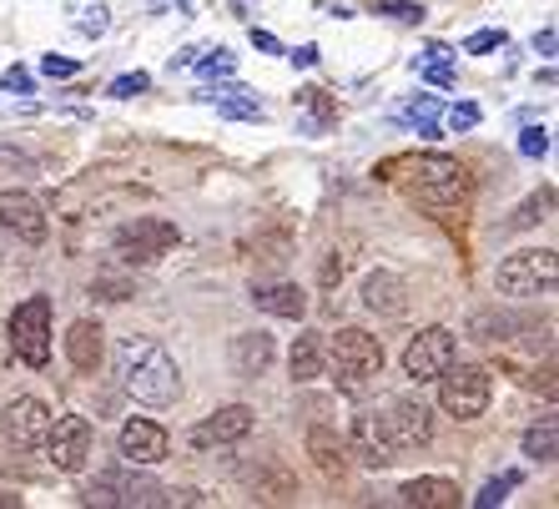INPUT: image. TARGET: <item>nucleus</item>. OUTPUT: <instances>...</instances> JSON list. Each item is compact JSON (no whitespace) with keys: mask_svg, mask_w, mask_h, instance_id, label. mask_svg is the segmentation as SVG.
I'll list each match as a JSON object with an SVG mask.
<instances>
[{"mask_svg":"<svg viewBox=\"0 0 559 509\" xmlns=\"http://www.w3.org/2000/svg\"><path fill=\"white\" fill-rule=\"evenodd\" d=\"M0 171H11V177H36L40 162L31 152H15V146H0Z\"/></svg>","mask_w":559,"mask_h":509,"instance_id":"nucleus-31","label":"nucleus"},{"mask_svg":"<svg viewBox=\"0 0 559 509\" xmlns=\"http://www.w3.org/2000/svg\"><path fill=\"white\" fill-rule=\"evenodd\" d=\"M273 358H277V343H273V333H233V343H227V364H233V374L237 379H262L267 368H273Z\"/></svg>","mask_w":559,"mask_h":509,"instance_id":"nucleus-16","label":"nucleus"},{"mask_svg":"<svg viewBox=\"0 0 559 509\" xmlns=\"http://www.w3.org/2000/svg\"><path fill=\"white\" fill-rule=\"evenodd\" d=\"M499 46H504V31H474V36L464 40L468 56H489V51H499Z\"/></svg>","mask_w":559,"mask_h":509,"instance_id":"nucleus-34","label":"nucleus"},{"mask_svg":"<svg viewBox=\"0 0 559 509\" xmlns=\"http://www.w3.org/2000/svg\"><path fill=\"white\" fill-rule=\"evenodd\" d=\"M197 71H202V76H233V71H237V56L233 51L202 56V61H197Z\"/></svg>","mask_w":559,"mask_h":509,"instance_id":"nucleus-35","label":"nucleus"},{"mask_svg":"<svg viewBox=\"0 0 559 509\" xmlns=\"http://www.w3.org/2000/svg\"><path fill=\"white\" fill-rule=\"evenodd\" d=\"M92 418L86 414H61L46 424V439H40V449H46V459H51V470L61 474H81L86 470V459H92Z\"/></svg>","mask_w":559,"mask_h":509,"instance_id":"nucleus-8","label":"nucleus"},{"mask_svg":"<svg viewBox=\"0 0 559 509\" xmlns=\"http://www.w3.org/2000/svg\"><path fill=\"white\" fill-rule=\"evenodd\" d=\"M308 454L323 480H343V474H348V439H338V434L323 429V424L308 429Z\"/></svg>","mask_w":559,"mask_h":509,"instance_id":"nucleus-19","label":"nucleus"},{"mask_svg":"<svg viewBox=\"0 0 559 509\" xmlns=\"http://www.w3.org/2000/svg\"><path fill=\"white\" fill-rule=\"evenodd\" d=\"M46 424H51V409H46V399H36V393H15L11 404L0 409V439L11 449H40Z\"/></svg>","mask_w":559,"mask_h":509,"instance_id":"nucleus-10","label":"nucleus"},{"mask_svg":"<svg viewBox=\"0 0 559 509\" xmlns=\"http://www.w3.org/2000/svg\"><path fill=\"white\" fill-rule=\"evenodd\" d=\"M117 383L142 409H171L182 393V368L167 348L146 333H127L117 343Z\"/></svg>","mask_w":559,"mask_h":509,"instance_id":"nucleus-1","label":"nucleus"},{"mask_svg":"<svg viewBox=\"0 0 559 509\" xmlns=\"http://www.w3.org/2000/svg\"><path fill=\"white\" fill-rule=\"evenodd\" d=\"M424 76H429L433 86H449V81H454V76H449V66H439V61H429V66H424Z\"/></svg>","mask_w":559,"mask_h":509,"instance_id":"nucleus-41","label":"nucleus"},{"mask_svg":"<svg viewBox=\"0 0 559 509\" xmlns=\"http://www.w3.org/2000/svg\"><path fill=\"white\" fill-rule=\"evenodd\" d=\"M102 323H92V318H76V323L66 328V358H71V368H81V374H96L102 368Z\"/></svg>","mask_w":559,"mask_h":509,"instance_id":"nucleus-18","label":"nucleus"},{"mask_svg":"<svg viewBox=\"0 0 559 509\" xmlns=\"http://www.w3.org/2000/svg\"><path fill=\"white\" fill-rule=\"evenodd\" d=\"M117 449H121L127 464H162L167 449H171V439H167V429H162L156 418H127L121 434H117Z\"/></svg>","mask_w":559,"mask_h":509,"instance_id":"nucleus-13","label":"nucleus"},{"mask_svg":"<svg viewBox=\"0 0 559 509\" xmlns=\"http://www.w3.org/2000/svg\"><path fill=\"white\" fill-rule=\"evenodd\" d=\"M106 26H111V21H106V11H102V5H96L92 15H81V36H102Z\"/></svg>","mask_w":559,"mask_h":509,"instance_id":"nucleus-40","label":"nucleus"},{"mask_svg":"<svg viewBox=\"0 0 559 509\" xmlns=\"http://www.w3.org/2000/svg\"><path fill=\"white\" fill-rule=\"evenodd\" d=\"M399 499L414 509H454L459 505V484L443 480V474H418V480H408L404 489H399Z\"/></svg>","mask_w":559,"mask_h":509,"instance_id":"nucleus-20","label":"nucleus"},{"mask_svg":"<svg viewBox=\"0 0 559 509\" xmlns=\"http://www.w3.org/2000/svg\"><path fill=\"white\" fill-rule=\"evenodd\" d=\"M252 424H258V414H252L248 404H227V409H217L212 418H202V424H197V429H192V445H197V449L242 445V439L252 434Z\"/></svg>","mask_w":559,"mask_h":509,"instance_id":"nucleus-15","label":"nucleus"},{"mask_svg":"<svg viewBox=\"0 0 559 509\" xmlns=\"http://www.w3.org/2000/svg\"><path fill=\"white\" fill-rule=\"evenodd\" d=\"M117 505H167V489L146 474H117Z\"/></svg>","mask_w":559,"mask_h":509,"instance_id":"nucleus-26","label":"nucleus"},{"mask_svg":"<svg viewBox=\"0 0 559 509\" xmlns=\"http://www.w3.org/2000/svg\"><path fill=\"white\" fill-rule=\"evenodd\" d=\"M146 86H152V76H146V71H127V76L111 81V96H142Z\"/></svg>","mask_w":559,"mask_h":509,"instance_id":"nucleus-36","label":"nucleus"},{"mask_svg":"<svg viewBox=\"0 0 559 509\" xmlns=\"http://www.w3.org/2000/svg\"><path fill=\"white\" fill-rule=\"evenodd\" d=\"M0 227L15 233L26 248H40L46 233H51V217H46V208H40L26 187H5V192H0Z\"/></svg>","mask_w":559,"mask_h":509,"instance_id":"nucleus-11","label":"nucleus"},{"mask_svg":"<svg viewBox=\"0 0 559 509\" xmlns=\"http://www.w3.org/2000/svg\"><path fill=\"white\" fill-rule=\"evenodd\" d=\"M293 66H318V46H302V51H293Z\"/></svg>","mask_w":559,"mask_h":509,"instance_id":"nucleus-43","label":"nucleus"},{"mask_svg":"<svg viewBox=\"0 0 559 509\" xmlns=\"http://www.w3.org/2000/svg\"><path fill=\"white\" fill-rule=\"evenodd\" d=\"M252 303H258L262 313L293 318V323L308 313V293H302L298 283H262V287H252Z\"/></svg>","mask_w":559,"mask_h":509,"instance_id":"nucleus-21","label":"nucleus"},{"mask_svg":"<svg viewBox=\"0 0 559 509\" xmlns=\"http://www.w3.org/2000/svg\"><path fill=\"white\" fill-rule=\"evenodd\" d=\"M136 287H131V277L121 273H96L92 277V298H106V303H127Z\"/></svg>","mask_w":559,"mask_h":509,"instance_id":"nucleus-27","label":"nucleus"},{"mask_svg":"<svg viewBox=\"0 0 559 509\" xmlns=\"http://www.w3.org/2000/svg\"><path fill=\"white\" fill-rule=\"evenodd\" d=\"M0 92H11V96H26V92H36V86H31V71H26V66H11V71L0 76Z\"/></svg>","mask_w":559,"mask_h":509,"instance_id":"nucleus-37","label":"nucleus"},{"mask_svg":"<svg viewBox=\"0 0 559 509\" xmlns=\"http://www.w3.org/2000/svg\"><path fill=\"white\" fill-rule=\"evenodd\" d=\"M383 429H389L393 449H424L433 445V414L418 399H393L383 409Z\"/></svg>","mask_w":559,"mask_h":509,"instance_id":"nucleus-12","label":"nucleus"},{"mask_svg":"<svg viewBox=\"0 0 559 509\" xmlns=\"http://www.w3.org/2000/svg\"><path fill=\"white\" fill-rule=\"evenodd\" d=\"M378 15L404 21V26H418V21H424V5H418V0H383V5H378Z\"/></svg>","mask_w":559,"mask_h":509,"instance_id":"nucleus-32","label":"nucleus"},{"mask_svg":"<svg viewBox=\"0 0 559 509\" xmlns=\"http://www.w3.org/2000/svg\"><path fill=\"white\" fill-rule=\"evenodd\" d=\"M408 121L418 127V137H439V102H433V96L414 102V106H408Z\"/></svg>","mask_w":559,"mask_h":509,"instance_id":"nucleus-30","label":"nucleus"},{"mask_svg":"<svg viewBox=\"0 0 559 509\" xmlns=\"http://www.w3.org/2000/svg\"><path fill=\"white\" fill-rule=\"evenodd\" d=\"M520 328V318L514 313H499V308H484V313L468 318V339L474 343H504L509 333Z\"/></svg>","mask_w":559,"mask_h":509,"instance_id":"nucleus-25","label":"nucleus"},{"mask_svg":"<svg viewBox=\"0 0 559 509\" xmlns=\"http://www.w3.org/2000/svg\"><path fill=\"white\" fill-rule=\"evenodd\" d=\"M408 192L433 212H454V208H468V171L459 167L454 157H443V152H429V157L414 162V177H408Z\"/></svg>","mask_w":559,"mask_h":509,"instance_id":"nucleus-2","label":"nucleus"},{"mask_svg":"<svg viewBox=\"0 0 559 509\" xmlns=\"http://www.w3.org/2000/svg\"><path fill=\"white\" fill-rule=\"evenodd\" d=\"M549 202H555V192H549V187H545V192H534L530 202H524V208L509 217V227H534L539 217H549Z\"/></svg>","mask_w":559,"mask_h":509,"instance_id":"nucleus-29","label":"nucleus"},{"mask_svg":"<svg viewBox=\"0 0 559 509\" xmlns=\"http://www.w3.org/2000/svg\"><path fill=\"white\" fill-rule=\"evenodd\" d=\"M555 277H559V262L549 248H524V252H509L504 262H499V293L504 298H545V293H555Z\"/></svg>","mask_w":559,"mask_h":509,"instance_id":"nucleus-4","label":"nucleus"},{"mask_svg":"<svg viewBox=\"0 0 559 509\" xmlns=\"http://www.w3.org/2000/svg\"><path fill=\"white\" fill-rule=\"evenodd\" d=\"M555 454H559V418L545 414L539 424L524 429V459H534V464H555Z\"/></svg>","mask_w":559,"mask_h":509,"instance_id":"nucleus-24","label":"nucleus"},{"mask_svg":"<svg viewBox=\"0 0 559 509\" xmlns=\"http://www.w3.org/2000/svg\"><path fill=\"white\" fill-rule=\"evenodd\" d=\"M534 51H539V56L555 51V31H539V36H534Z\"/></svg>","mask_w":559,"mask_h":509,"instance_id":"nucleus-42","label":"nucleus"},{"mask_svg":"<svg viewBox=\"0 0 559 509\" xmlns=\"http://www.w3.org/2000/svg\"><path fill=\"white\" fill-rule=\"evenodd\" d=\"M364 308L378 318H404L408 313V283L393 268H373L364 277Z\"/></svg>","mask_w":559,"mask_h":509,"instance_id":"nucleus-17","label":"nucleus"},{"mask_svg":"<svg viewBox=\"0 0 559 509\" xmlns=\"http://www.w3.org/2000/svg\"><path fill=\"white\" fill-rule=\"evenodd\" d=\"M287 368H293V383H312L323 374V339L318 333H298L293 353H287Z\"/></svg>","mask_w":559,"mask_h":509,"instance_id":"nucleus-23","label":"nucleus"},{"mask_svg":"<svg viewBox=\"0 0 559 509\" xmlns=\"http://www.w3.org/2000/svg\"><path fill=\"white\" fill-rule=\"evenodd\" d=\"M177 242H182V233H177V223H167V217H131V223L117 227V237H111V252H117V258L131 268V262L167 258Z\"/></svg>","mask_w":559,"mask_h":509,"instance_id":"nucleus-7","label":"nucleus"},{"mask_svg":"<svg viewBox=\"0 0 559 509\" xmlns=\"http://www.w3.org/2000/svg\"><path fill=\"white\" fill-rule=\"evenodd\" d=\"M348 454H358L368 470H389L393 459H399V449H393L389 429H383V414H353Z\"/></svg>","mask_w":559,"mask_h":509,"instance_id":"nucleus-14","label":"nucleus"},{"mask_svg":"<svg viewBox=\"0 0 559 509\" xmlns=\"http://www.w3.org/2000/svg\"><path fill=\"white\" fill-rule=\"evenodd\" d=\"M479 117H484V111L474 102H459L454 111H449V127H454V131H474V127H479Z\"/></svg>","mask_w":559,"mask_h":509,"instance_id":"nucleus-38","label":"nucleus"},{"mask_svg":"<svg viewBox=\"0 0 559 509\" xmlns=\"http://www.w3.org/2000/svg\"><path fill=\"white\" fill-rule=\"evenodd\" d=\"M459 358V339H454V328H443V323H433V328H424L414 343L404 348V379H414V383H433L443 374V368Z\"/></svg>","mask_w":559,"mask_h":509,"instance_id":"nucleus-9","label":"nucleus"},{"mask_svg":"<svg viewBox=\"0 0 559 509\" xmlns=\"http://www.w3.org/2000/svg\"><path fill=\"white\" fill-rule=\"evenodd\" d=\"M0 252H5V248H0Z\"/></svg>","mask_w":559,"mask_h":509,"instance_id":"nucleus-45","label":"nucleus"},{"mask_svg":"<svg viewBox=\"0 0 559 509\" xmlns=\"http://www.w3.org/2000/svg\"><path fill=\"white\" fill-rule=\"evenodd\" d=\"M252 40H258V51H277V36H267V31H252Z\"/></svg>","mask_w":559,"mask_h":509,"instance_id":"nucleus-44","label":"nucleus"},{"mask_svg":"<svg viewBox=\"0 0 559 509\" xmlns=\"http://www.w3.org/2000/svg\"><path fill=\"white\" fill-rule=\"evenodd\" d=\"M489 393H495V379H489V368H479V364H449L439 374V409L454 414L459 424L479 418L484 409H489Z\"/></svg>","mask_w":559,"mask_h":509,"instance_id":"nucleus-5","label":"nucleus"},{"mask_svg":"<svg viewBox=\"0 0 559 509\" xmlns=\"http://www.w3.org/2000/svg\"><path fill=\"white\" fill-rule=\"evenodd\" d=\"M40 71H46V76H56V81H66V76H76L81 66L66 61V56H46V61H40Z\"/></svg>","mask_w":559,"mask_h":509,"instance_id":"nucleus-39","label":"nucleus"},{"mask_svg":"<svg viewBox=\"0 0 559 509\" xmlns=\"http://www.w3.org/2000/svg\"><path fill=\"white\" fill-rule=\"evenodd\" d=\"M202 102L217 106V117H233V121H258L262 117V102L242 86H217V92H202Z\"/></svg>","mask_w":559,"mask_h":509,"instance_id":"nucleus-22","label":"nucleus"},{"mask_svg":"<svg viewBox=\"0 0 559 509\" xmlns=\"http://www.w3.org/2000/svg\"><path fill=\"white\" fill-rule=\"evenodd\" d=\"M373 374H383V343L364 328H338L333 333V379L343 393H364L373 383Z\"/></svg>","mask_w":559,"mask_h":509,"instance_id":"nucleus-3","label":"nucleus"},{"mask_svg":"<svg viewBox=\"0 0 559 509\" xmlns=\"http://www.w3.org/2000/svg\"><path fill=\"white\" fill-rule=\"evenodd\" d=\"M520 152H524V157H534V162L549 157V131L545 127H524L520 131Z\"/></svg>","mask_w":559,"mask_h":509,"instance_id":"nucleus-33","label":"nucleus"},{"mask_svg":"<svg viewBox=\"0 0 559 509\" xmlns=\"http://www.w3.org/2000/svg\"><path fill=\"white\" fill-rule=\"evenodd\" d=\"M11 348L26 368H46L51 364V298H26L11 308Z\"/></svg>","mask_w":559,"mask_h":509,"instance_id":"nucleus-6","label":"nucleus"},{"mask_svg":"<svg viewBox=\"0 0 559 509\" xmlns=\"http://www.w3.org/2000/svg\"><path fill=\"white\" fill-rule=\"evenodd\" d=\"M520 480H524L520 470L499 474V480H489V484H484V489H479V499H474V505H479V509H495V505H504V499H509V489H514V484H520Z\"/></svg>","mask_w":559,"mask_h":509,"instance_id":"nucleus-28","label":"nucleus"}]
</instances>
